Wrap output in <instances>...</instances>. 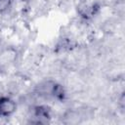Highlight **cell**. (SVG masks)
<instances>
[{"mask_svg": "<svg viewBox=\"0 0 125 125\" xmlns=\"http://www.w3.org/2000/svg\"><path fill=\"white\" fill-rule=\"evenodd\" d=\"M15 110V104L8 99H3L0 101V113L8 115Z\"/></svg>", "mask_w": 125, "mask_h": 125, "instance_id": "cell-1", "label": "cell"}, {"mask_svg": "<svg viewBox=\"0 0 125 125\" xmlns=\"http://www.w3.org/2000/svg\"><path fill=\"white\" fill-rule=\"evenodd\" d=\"M9 5V0H0V11L6 9Z\"/></svg>", "mask_w": 125, "mask_h": 125, "instance_id": "cell-2", "label": "cell"}]
</instances>
